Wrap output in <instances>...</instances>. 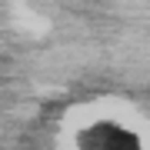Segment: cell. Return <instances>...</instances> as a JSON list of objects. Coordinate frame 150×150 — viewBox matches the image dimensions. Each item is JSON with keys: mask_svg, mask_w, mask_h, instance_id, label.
Returning <instances> with one entry per match:
<instances>
[{"mask_svg": "<svg viewBox=\"0 0 150 150\" xmlns=\"http://www.w3.org/2000/svg\"><path fill=\"white\" fill-rule=\"evenodd\" d=\"M83 150H140V140L117 123H97L83 134Z\"/></svg>", "mask_w": 150, "mask_h": 150, "instance_id": "6da1fadb", "label": "cell"}]
</instances>
